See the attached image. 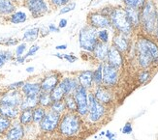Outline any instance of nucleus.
<instances>
[{"label":"nucleus","instance_id":"16","mask_svg":"<svg viewBox=\"0 0 158 140\" xmlns=\"http://www.w3.org/2000/svg\"><path fill=\"white\" fill-rule=\"evenodd\" d=\"M108 65L112 66L115 69L119 70L123 66V55L120 51H118L114 46L109 47V51L107 55L106 62Z\"/></svg>","mask_w":158,"mask_h":140},{"label":"nucleus","instance_id":"56","mask_svg":"<svg viewBox=\"0 0 158 140\" xmlns=\"http://www.w3.org/2000/svg\"><path fill=\"white\" fill-rule=\"evenodd\" d=\"M26 72H27V73H29V74L33 73V72H34V68H33V67H28V68H26Z\"/></svg>","mask_w":158,"mask_h":140},{"label":"nucleus","instance_id":"3","mask_svg":"<svg viewBox=\"0 0 158 140\" xmlns=\"http://www.w3.org/2000/svg\"><path fill=\"white\" fill-rule=\"evenodd\" d=\"M81 117L79 114L66 111L61 115L57 130L62 136L73 137L80 132L81 130Z\"/></svg>","mask_w":158,"mask_h":140},{"label":"nucleus","instance_id":"15","mask_svg":"<svg viewBox=\"0 0 158 140\" xmlns=\"http://www.w3.org/2000/svg\"><path fill=\"white\" fill-rule=\"evenodd\" d=\"M60 80H61L60 74H48L40 82L41 91H42V92L51 93L52 91L58 85V83H59Z\"/></svg>","mask_w":158,"mask_h":140},{"label":"nucleus","instance_id":"24","mask_svg":"<svg viewBox=\"0 0 158 140\" xmlns=\"http://www.w3.org/2000/svg\"><path fill=\"white\" fill-rule=\"evenodd\" d=\"M39 106L38 102V96H31V97H23V101L20 102L19 109L25 110V109H33Z\"/></svg>","mask_w":158,"mask_h":140},{"label":"nucleus","instance_id":"10","mask_svg":"<svg viewBox=\"0 0 158 140\" xmlns=\"http://www.w3.org/2000/svg\"><path fill=\"white\" fill-rule=\"evenodd\" d=\"M87 24L95 29H107L112 27L110 18L101 12H91L87 16Z\"/></svg>","mask_w":158,"mask_h":140},{"label":"nucleus","instance_id":"47","mask_svg":"<svg viewBox=\"0 0 158 140\" xmlns=\"http://www.w3.org/2000/svg\"><path fill=\"white\" fill-rule=\"evenodd\" d=\"M62 55H63V59H66L70 63H73L74 61L77 60V57L75 55H72V54H62Z\"/></svg>","mask_w":158,"mask_h":140},{"label":"nucleus","instance_id":"36","mask_svg":"<svg viewBox=\"0 0 158 140\" xmlns=\"http://www.w3.org/2000/svg\"><path fill=\"white\" fill-rule=\"evenodd\" d=\"M50 94H51V98H52V102L62 101L64 99V97H65V94L63 92V90L61 89L58 85L56 88H54Z\"/></svg>","mask_w":158,"mask_h":140},{"label":"nucleus","instance_id":"14","mask_svg":"<svg viewBox=\"0 0 158 140\" xmlns=\"http://www.w3.org/2000/svg\"><path fill=\"white\" fill-rule=\"evenodd\" d=\"M25 135V127L18 120L13 121L10 129L3 136L5 140H23Z\"/></svg>","mask_w":158,"mask_h":140},{"label":"nucleus","instance_id":"13","mask_svg":"<svg viewBox=\"0 0 158 140\" xmlns=\"http://www.w3.org/2000/svg\"><path fill=\"white\" fill-rule=\"evenodd\" d=\"M24 4L33 18L43 17L49 11L46 0H24Z\"/></svg>","mask_w":158,"mask_h":140},{"label":"nucleus","instance_id":"43","mask_svg":"<svg viewBox=\"0 0 158 140\" xmlns=\"http://www.w3.org/2000/svg\"><path fill=\"white\" fill-rule=\"evenodd\" d=\"M39 50H40V46L38 45H33L32 46H30L29 50L27 51V53L24 55V57L27 58V57H30V56H33Z\"/></svg>","mask_w":158,"mask_h":140},{"label":"nucleus","instance_id":"52","mask_svg":"<svg viewBox=\"0 0 158 140\" xmlns=\"http://www.w3.org/2000/svg\"><path fill=\"white\" fill-rule=\"evenodd\" d=\"M25 57L23 55V56H19V57H16V62L19 63V64H23L24 61H25Z\"/></svg>","mask_w":158,"mask_h":140},{"label":"nucleus","instance_id":"17","mask_svg":"<svg viewBox=\"0 0 158 140\" xmlns=\"http://www.w3.org/2000/svg\"><path fill=\"white\" fill-rule=\"evenodd\" d=\"M116 50L120 51L122 54L126 53L130 50V42L127 38V36L120 33L116 32L113 38V45Z\"/></svg>","mask_w":158,"mask_h":140},{"label":"nucleus","instance_id":"30","mask_svg":"<svg viewBox=\"0 0 158 140\" xmlns=\"http://www.w3.org/2000/svg\"><path fill=\"white\" fill-rule=\"evenodd\" d=\"M64 103L66 111L68 112H73V113H77V103L75 101V98L73 95H67L64 97Z\"/></svg>","mask_w":158,"mask_h":140},{"label":"nucleus","instance_id":"50","mask_svg":"<svg viewBox=\"0 0 158 140\" xmlns=\"http://www.w3.org/2000/svg\"><path fill=\"white\" fill-rule=\"evenodd\" d=\"M67 25V19L66 18H62L59 20V23H58V28H64Z\"/></svg>","mask_w":158,"mask_h":140},{"label":"nucleus","instance_id":"53","mask_svg":"<svg viewBox=\"0 0 158 140\" xmlns=\"http://www.w3.org/2000/svg\"><path fill=\"white\" fill-rule=\"evenodd\" d=\"M106 136L109 138V140H111V139H113L114 137V134H113L111 131H107L106 132Z\"/></svg>","mask_w":158,"mask_h":140},{"label":"nucleus","instance_id":"32","mask_svg":"<svg viewBox=\"0 0 158 140\" xmlns=\"http://www.w3.org/2000/svg\"><path fill=\"white\" fill-rule=\"evenodd\" d=\"M94 86H100L103 84V63H100L97 69L93 71Z\"/></svg>","mask_w":158,"mask_h":140},{"label":"nucleus","instance_id":"48","mask_svg":"<svg viewBox=\"0 0 158 140\" xmlns=\"http://www.w3.org/2000/svg\"><path fill=\"white\" fill-rule=\"evenodd\" d=\"M39 29H40L39 34H41V36L42 37H46L47 35H49V33H50L49 28L48 27H42V28H39Z\"/></svg>","mask_w":158,"mask_h":140},{"label":"nucleus","instance_id":"46","mask_svg":"<svg viewBox=\"0 0 158 140\" xmlns=\"http://www.w3.org/2000/svg\"><path fill=\"white\" fill-rule=\"evenodd\" d=\"M18 43H19V41H18L17 39H7V40H5V41L2 40V43H1V44L5 45V46H15V45H17Z\"/></svg>","mask_w":158,"mask_h":140},{"label":"nucleus","instance_id":"37","mask_svg":"<svg viewBox=\"0 0 158 140\" xmlns=\"http://www.w3.org/2000/svg\"><path fill=\"white\" fill-rule=\"evenodd\" d=\"M146 0H124L125 7L134 9H141L143 5L145 4Z\"/></svg>","mask_w":158,"mask_h":140},{"label":"nucleus","instance_id":"33","mask_svg":"<svg viewBox=\"0 0 158 140\" xmlns=\"http://www.w3.org/2000/svg\"><path fill=\"white\" fill-rule=\"evenodd\" d=\"M12 123L13 121L10 120V119L0 115V137H3L5 135L7 130H8L12 126Z\"/></svg>","mask_w":158,"mask_h":140},{"label":"nucleus","instance_id":"9","mask_svg":"<svg viewBox=\"0 0 158 140\" xmlns=\"http://www.w3.org/2000/svg\"><path fill=\"white\" fill-rule=\"evenodd\" d=\"M119 70L103 63V86L113 89L118 84Z\"/></svg>","mask_w":158,"mask_h":140},{"label":"nucleus","instance_id":"39","mask_svg":"<svg viewBox=\"0 0 158 140\" xmlns=\"http://www.w3.org/2000/svg\"><path fill=\"white\" fill-rule=\"evenodd\" d=\"M75 7H76V3H75V2H69V3H67L66 5L62 6V8L60 9L59 14H60V15H63V14L69 13V12H71V11H73L75 9Z\"/></svg>","mask_w":158,"mask_h":140},{"label":"nucleus","instance_id":"49","mask_svg":"<svg viewBox=\"0 0 158 140\" xmlns=\"http://www.w3.org/2000/svg\"><path fill=\"white\" fill-rule=\"evenodd\" d=\"M48 28H49V31H50V32H56V33L59 32V28L56 27L54 24H50Z\"/></svg>","mask_w":158,"mask_h":140},{"label":"nucleus","instance_id":"54","mask_svg":"<svg viewBox=\"0 0 158 140\" xmlns=\"http://www.w3.org/2000/svg\"><path fill=\"white\" fill-rule=\"evenodd\" d=\"M66 47H67L66 45H61V46H57L56 48L57 50H66Z\"/></svg>","mask_w":158,"mask_h":140},{"label":"nucleus","instance_id":"4","mask_svg":"<svg viewBox=\"0 0 158 140\" xmlns=\"http://www.w3.org/2000/svg\"><path fill=\"white\" fill-rule=\"evenodd\" d=\"M109 18L111 20L112 27L118 33L129 36L133 32V28L127 18L124 8H121V7L113 8Z\"/></svg>","mask_w":158,"mask_h":140},{"label":"nucleus","instance_id":"22","mask_svg":"<svg viewBox=\"0 0 158 140\" xmlns=\"http://www.w3.org/2000/svg\"><path fill=\"white\" fill-rule=\"evenodd\" d=\"M108 51H109L108 44H104V43H101V42H98V43L96 44L94 50H92V54L94 56V58L96 60H98L100 63H105L106 59H107Z\"/></svg>","mask_w":158,"mask_h":140},{"label":"nucleus","instance_id":"34","mask_svg":"<svg viewBox=\"0 0 158 140\" xmlns=\"http://www.w3.org/2000/svg\"><path fill=\"white\" fill-rule=\"evenodd\" d=\"M152 72L150 70H142L141 72H139L138 76H137V79L140 85H143V84L148 83L150 79H152Z\"/></svg>","mask_w":158,"mask_h":140},{"label":"nucleus","instance_id":"6","mask_svg":"<svg viewBox=\"0 0 158 140\" xmlns=\"http://www.w3.org/2000/svg\"><path fill=\"white\" fill-rule=\"evenodd\" d=\"M98 42L99 41L97 37V29L86 24L80 30L79 44L81 50L88 52H92Z\"/></svg>","mask_w":158,"mask_h":140},{"label":"nucleus","instance_id":"60","mask_svg":"<svg viewBox=\"0 0 158 140\" xmlns=\"http://www.w3.org/2000/svg\"><path fill=\"white\" fill-rule=\"evenodd\" d=\"M111 140H115V139H114V138H113V139H111Z\"/></svg>","mask_w":158,"mask_h":140},{"label":"nucleus","instance_id":"1","mask_svg":"<svg viewBox=\"0 0 158 140\" xmlns=\"http://www.w3.org/2000/svg\"><path fill=\"white\" fill-rule=\"evenodd\" d=\"M136 58L142 70H149L158 64V44L150 38L140 37L136 43Z\"/></svg>","mask_w":158,"mask_h":140},{"label":"nucleus","instance_id":"41","mask_svg":"<svg viewBox=\"0 0 158 140\" xmlns=\"http://www.w3.org/2000/svg\"><path fill=\"white\" fill-rule=\"evenodd\" d=\"M0 57H2L6 62L14 59L13 53L10 50H0Z\"/></svg>","mask_w":158,"mask_h":140},{"label":"nucleus","instance_id":"25","mask_svg":"<svg viewBox=\"0 0 158 140\" xmlns=\"http://www.w3.org/2000/svg\"><path fill=\"white\" fill-rule=\"evenodd\" d=\"M18 121L22 124L23 127H27V126L33 124V121H32V109L20 110L19 115L18 117Z\"/></svg>","mask_w":158,"mask_h":140},{"label":"nucleus","instance_id":"26","mask_svg":"<svg viewBox=\"0 0 158 140\" xmlns=\"http://www.w3.org/2000/svg\"><path fill=\"white\" fill-rule=\"evenodd\" d=\"M16 9V6L11 0H0V14L9 15L13 14Z\"/></svg>","mask_w":158,"mask_h":140},{"label":"nucleus","instance_id":"5","mask_svg":"<svg viewBox=\"0 0 158 140\" xmlns=\"http://www.w3.org/2000/svg\"><path fill=\"white\" fill-rule=\"evenodd\" d=\"M107 111V106L96 100L92 92H88V112L85 117L87 121L92 124L101 122L106 117Z\"/></svg>","mask_w":158,"mask_h":140},{"label":"nucleus","instance_id":"45","mask_svg":"<svg viewBox=\"0 0 158 140\" xmlns=\"http://www.w3.org/2000/svg\"><path fill=\"white\" fill-rule=\"evenodd\" d=\"M51 2L56 7H62L67 3H69V0H51Z\"/></svg>","mask_w":158,"mask_h":140},{"label":"nucleus","instance_id":"21","mask_svg":"<svg viewBox=\"0 0 158 140\" xmlns=\"http://www.w3.org/2000/svg\"><path fill=\"white\" fill-rule=\"evenodd\" d=\"M20 92H22L23 97L38 96L41 93L40 82H32V81L24 82L23 87L20 88Z\"/></svg>","mask_w":158,"mask_h":140},{"label":"nucleus","instance_id":"59","mask_svg":"<svg viewBox=\"0 0 158 140\" xmlns=\"http://www.w3.org/2000/svg\"><path fill=\"white\" fill-rule=\"evenodd\" d=\"M0 43H2V39L1 38H0Z\"/></svg>","mask_w":158,"mask_h":140},{"label":"nucleus","instance_id":"12","mask_svg":"<svg viewBox=\"0 0 158 140\" xmlns=\"http://www.w3.org/2000/svg\"><path fill=\"white\" fill-rule=\"evenodd\" d=\"M23 94L20 90H7L6 92L0 97V106L19 107L23 101Z\"/></svg>","mask_w":158,"mask_h":140},{"label":"nucleus","instance_id":"58","mask_svg":"<svg viewBox=\"0 0 158 140\" xmlns=\"http://www.w3.org/2000/svg\"><path fill=\"white\" fill-rule=\"evenodd\" d=\"M11 1H12V2H19V0H11Z\"/></svg>","mask_w":158,"mask_h":140},{"label":"nucleus","instance_id":"38","mask_svg":"<svg viewBox=\"0 0 158 140\" xmlns=\"http://www.w3.org/2000/svg\"><path fill=\"white\" fill-rule=\"evenodd\" d=\"M97 37L98 41L101 42V43H109V31L107 29H100L99 31H97Z\"/></svg>","mask_w":158,"mask_h":140},{"label":"nucleus","instance_id":"18","mask_svg":"<svg viewBox=\"0 0 158 140\" xmlns=\"http://www.w3.org/2000/svg\"><path fill=\"white\" fill-rule=\"evenodd\" d=\"M58 86L63 90L65 96L73 95L79 86V82L77 80V78H61L58 83Z\"/></svg>","mask_w":158,"mask_h":140},{"label":"nucleus","instance_id":"35","mask_svg":"<svg viewBox=\"0 0 158 140\" xmlns=\"http://www.w3.org/2000/svg\"><path fill=\"white\" fill-rule=\"evenodd\" d=\"M51 110H52L56 113H58L60 115H62L63 113L66 112V107H65V103L64 101H57V102H52V103L51 104L50 108Z\"/></svg>","mask_w":158,"mask_h":140},{"label":"nucleus","instance_id":"7","mask_svg":"<svg viewBox=\"0 0 158 140\" xmlns=\"http://www.w3.org/2000/svg\"><path fill=\"white\" fill-rule=\"evenodd\" d=\"M88 92L89 90L79 85L73 94L77 103V114L81 118H85L88 112Z\"/></svg>","mask_w":158,"mask_h":140},{"label":"nucleus","instance_id":"19","mask_svg":"<svg viewBox=\"0 0 158 140\" xmlns=\"http://www.w3.org/2000/svg\"><path fill=\"white\" fill-rule=\"evenodd\" d=\"M77 80L79 82V85L85 87L87 90H92L94 87V83H93V71L90 70H86L80 73L78 75Z\"/></svg>","mask_w":158,"mask_h":140},{"label":"nucleus","instance_id":"20","mask_svg":"<svg viewBox=\"0 0 158 140\" xmlns=\"http://www.w3.org/2000/svg\"><path fill=\"white\" fill-rule=\"evenodd\" d=\"M124 10L133 30L139 28L141 25V9H134V8L125 7Z\"/></svg>","mask_w":158,"mask_h":140},{"label":"nucleus","instance_id":"2","mask_svg":"<svg viewBox=\"0 0 158 140\" xmlns=\"http://www.w3.org/2000/svg\"><path fill=\"white\" fill-rule=\"evenodd\" d=\"M157 18V7L153 0H146L141 8V25L147 36H154Z\"/></svg>","mask_w":158,"mask_h":140},{"label":"nucleus","instance_id":"55","mask_svg":"<svg viewBox=\"0 0 158 140\" xmlns=\"http://www.w3.org/2000/svg\"><path fill=\"white\" fill-rule=\"evenodd\" d=\"M5 64H6V61L2 57H0V68H2Z\"/></svg>","mask_w":158,"mask_h":140},{"label":"nucleus","instance_id":"44","mask_svg":"<svg viewBox=\"0 0 158 140\" xmlns=\"http://www.w3.org/2000/svg\"><path fill=\"white\" fill-rule=\"evenodd\" d=\"M133 130V128H132V125L131 123H126L124 125V127L122 129V134H130Z\"/></svg>","mask_w":158,"mask_h":140},{"label":"nucleus","instance_id":"28","mask_svg":"<svg viewBox=\"0 0 158 140\" xmlns=\"http://www.w3.org/2000/svg\"><path fill=\"white\" fill-rule=\"evenodd\" d=\"M46 111H47V108L45 107H42V106H36L35 108L32 109V121H33V124H39L41 121H42V119L44 118L45 114H46Z\"/></svg>","mask_w":158,"mask_h":140},{"label":"nucleus","instance_id":"8","mask_svg":"<svg viewBox=\"0 0 158 140\" xmlns=\"http://www.w3.org/2000/svg\"><path fill=\"white\" fill-rule=\"evenodd\" d=\"M60 118V114L56 113V112H53L51 109H47L44 118L38 124L40 130L43 132H53L58 128Z\"/></svg>","mask_w":158,"mask_h":140},{"label":"nucleus","instance_id":"23","mask_svg":"<svg viewBox=\"0 0 158 140\" xmlns=\"http://www.w3.org/2000/svg\"><path fill=\"white\" fill-rule=\"evenodd\" d=\"M20 109L19 107H12V106H0V115H2L6 118L10 119L12 121L18 120L19 115Z\"/></svg>","mask_w":158,"mask_h":140},{"label":"nucleus","instance_id":"27","mask_svg":"<svg viewBox=\"0 0 158 140\" xmlns=\"http://www.w3.org/2000/svg\"><path fill=\"white\" fill-rule=\"evenodd\" d=\"M39 32H40V29L37 27L30 28V29L26 30L24 32L23 40L25 42V43H32V42L37 40V38L39 36Z\"/></svg>","mask_w":158,"mask_h":140},{"label":"nucleus","instance_id":"51","mask_svg":"<svg viewBox=\"0 0 158 140\" xmlns=\"http://www.w3.org/2000/svg\"><path fill=\"white\" fill-rule=\"evenodd\" d=\"M154 38L158 42V8H157V18H156V27H155V33H154Z\"/></svg>","mask_w":158,"mask_h":140},{"label":"nucleus","instance_id":"40","mask_svg":"<svg viewBox=\"0 0 158 140\" xmlns=\"http://www.w3.org/2000/svg\"><path fill=\"white\" fill-rule=\"evenodd\" d=\"M26 47H27V45L26 43H23L20 44L17 46L16 48V51H15V54H16V57H19V56H23L24 51L26 50Z\"/></svg>","mask_w":158,"mask_h":140},{"label":"nucleus","instance_id":"31","mask_svg":"<svg viewBox=\"0 0 158 140\" xmlns=\"http://www.w3.org/2000/svg\"><path fill=\"white\" fill-rule=\"evenodd\" d=\"M27 15L23 11H18L11 14L10 16V22L13 24H19V23H23L26 22Z\"/></svg>","mask_w":158,"mask_h":140},{"label":"nucleus","instance_id":"42","mask_svg":"<svg viewBox=\"0 0 158 140\" xmlns=\"http://www.w3.org/2000/svg\"><path fill=\"white\" fill-rule=\"evenodd\" d=\"M24 84V81H18V82H14L7 87V90H20V88L23 87Z\"/></svg>","mask_w":158,"mask_h":140},{"label":"nucleus","instance_id":"57","mask_svg":"<svg viewBox=\"0 0 158 140\" xmlns=\"http://www.w3.org/2000/svg\"><path fill=\"white\" fill-rule=\"evenodd\" d=\"M54 56H56V57H58V58H60V59H63V55H62V54L56 53V54H54Z\"/></svg>","mask_w":158,"mask_h":140},{"label":"nucleus","instance_id":"11","mask_svg":"<svg viewBox=\"0 0 158 140\" xmlns=\"http://www.w3.org/2000/svg\"><path fill=\"white\" fill-rule=\"evenodd\" d=\"M91 92L94 95L95 99L100 103L104 104L106 106H111L114 102V94L113 92V89L100 85V86H94Z\"/></svg>","mask_w":158,"mask_h":140},{"label":"nucleus","instance_id":"29","mask_svg":"<svg viewBox=\"0 0 158 140\" xmlns=\"http://www.w3.org/2000/svg\"><path fill=\"white\" fill-rule=\"evenodd\" d=\"M38 102H39V106L45 107L47 109H49L51 104L52 103V100L51 98V94L47 93V92H42L38 95Z\"/></svg>","mask_w":158,"mask_h":140}]
</instances>
